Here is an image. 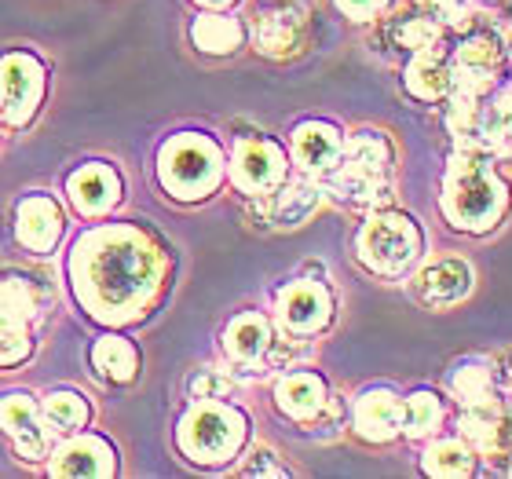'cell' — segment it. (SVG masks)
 Returning <instances> with one entry per match:
<instances>
[{"label":"cell","instance_id":"obj_11","mask_svg":"<svg viewBox=\"0 0 512 479\" xmlns=\"http://www.w3.org/2000/svg\"><path fill=\"white\" fill-rule=\"evenodd\" d=\"M461 439L483 458H512V414L498 399L480 406H465Z\"/></svg>","mask_w":512,"mask_h":479},{"label":"cell","instance_id":"obj_26","mask_svg":"<svg viewBox=\"0 0 512 479\" xmlns=\"http://www.w3.org/2000/svg\"><path fill=\"white\" fill-rule=\"evenodd\" d=\"M92 362H96L99 377H107V381H114V384H125L136 377L139 355L125 337H103V341L92 348Z\"/></svg>","mask_w":512,"mask_h":479},{"label":"cell","instance_id":"obj_33","mask_svg":"<svg viewBox=\"0 0 512 479\" xmlns=\"http://www.w3.org/2000/svg\"><path fill=\"white\" fill-rule=\"evenodd\" d=\"M417 8L432 15L439 26H469L472 19V4L469 0H417Z\"/></svg>","mask_w":512,"mask_h":479},{"label":"cell","instance_id":"obj_35","mask_svg":"<svg viewBox=\"0 0 512 479\" xmlns=\"http://www.w3.org/2000/svg\"><path fill=\"white\" fill-rule=\"evenodd\" d=\"M242 476H286V469L275 461V454L267 447H256L249 454V461L242 465Z\"/></svg>","mask_w":512,"mask_h":479},{"label":"cell","instance_id":"obj_34","mask_svg":"<svg viewBox=\"0 0 512 479\" xmlns=\"http://www.w3.org/2000/svg\"><path fill=\"white\" fill-rule=\"evenodd\" d=\"M191 395L194 399H224V395H231V377L227 373H220V370H213V366H205V370H198L191 377Z\"/></svg>","mask_w":512,"mask_h":479},{"label":"cell","instance_id":"obj_25","mask_svg":"<svg viewBox=\"0 0 512 479\" xmlns=\"http://www.w3.org/2000/svg\"><path fill=\"white\" fill-rule=\"evenodd\" d=\"M425 472L428 476H472L476 472V450L465 439H439L425 450Z\"/></svg>","mask_w":512,"mask_h":479},{"label":"cell","instance_id":"obj_37","mask_svg":"<svg viewBox=\"0 0 512 479\" xmlns=\"http://www.w3.org/2000/svg\"><path fill=\"white\" fill-rule=\"evenodd\" d=\"M198 4H205V8H227L231 0H198Z\"/></svg>","mask_w":512,"mask_h":479},{"label":"cell","instance_id":"obj_38","mask_svg":"<svg viewBox=\"0 0 512 479\" xmlns=\"http://www.w3.org/2000/svg\"><path fill=\"white\" fill-rule=\"evenodd\" d=\"M505 55H509V63H512V30H509V52H505Z\"/></svg>","mask_w":512,"mask_h":479},{"label":"cell","instance_id":"obj_29","mask_svg":"<svg viewBox=\"0 0 512 479\" xmlns=\"http://www.w3.org/2000/svg\"><path fill=\"white\" fill-rule=\"evenodd\" d=\"M443 425V399L436 392H414L403 403V436L428 439Z\"/></svg>","mask_w":512,"mask_h":479},{"label":"cell","instance_id":"obj_3","mask_svg":"<svg viewBox=\"0 0 512 479\" xmlns=\"http://www.w3.org/2000/svg\"><path fill=\"white\" fill-rule=\"evenodd\" d=\"M330 191L366 209H381L392 198V147L381 132H355L344 143L341 165L330 172Z\"/></svg>","mask_w":512,"mask_h":479},{"label":"cell","instance_id":"obj_16","mask_svg":"<svg viewBox=\"0 0 512 479\" xmlns=\"http://www.w3.org/2000/svg\"><path fill=\"white\" fill-rule=\"evenodd\" d=\"M0 428L11 436L22 461H41L48 454V436L41 428V410L30 395H8L0 403Z\"/></svg>","mask_w":512,"mask_h":479},{"label":"cell","instance_id":"obj_2","mask_svg":"<svg viewBox=\"0 0 512 479\" xmlns=\"http://www.w3.org/2000/svg\"><path fill=\"white\" fill-rule=\"evenodd\" d=\"M509 209V183L483 147H454L443 172V216L458 231H491Z\"/></svg>","mask_w":512,"mask_h":479},{"label":"cell","instance_id":"obj_12","mask_svg":"<svg viewBox=\"0 0 512 479\" xmlns=\"http://www.w3.org/2000/svg\"><path fill=\"white\" fill-rule=\"evenodd\" d=\"M333 315V300L326 293V286L319 282H289L282 293H278V322L286 326L289 333H319Z\"/></svg>","mask_w":512,"mask_h":479},{"label":"cell","instance_id":"obj_7","mask_svg":"<svg viewBox=\"0 0 512 479\" xmlns=\"http://www.w3.org/2000/svg\"><path fill=\"white\" fill-rule=\"evenodd\" d=\"M44 96V70L33 55H8L0 63V118L26 125Z\"/></svg>","mask_w":512,"mask_h":479},{"label":"cell","instance_id":"obj_22","mask_svg":"<svg viewBox=\"0 0 512 479\" xmlns=\"http://www.w3.org/2000/svg\"><path fill=\"white\" fill-rule=\"evenodd\" d=\"M275 399H278V410L286 417H293V421H315L322 414V406L330 403L326 381H322L319 373H308V370L282 377Z\"/></svg>","mask_w":512,"mask_h":479},{"label":"cell","instance_id":"obj_8","mask_svg":"<svg viewBox=\"0 0 512 479\" xmlns=\"http://www.w3.org/2000/svg\"><path fill=\"white\" fill-rule=\"evenodd\" d=\"M308 44V11L293 0L267 4L256 15V48L271 59H289Z\"/></svg>","mask_w":512,"mask_h":479},{"label":"cell","instance_id":"obj_18","mask_svg":"<svg viewBox=\"0 0 512 479\" xmlns=\"http://www.w3.org/2000/svg\"><path fill=\"white\" fill-rule=\"evenodd\" d=\"M319 187L315 183H289V187H275L271 194H260L256 209L264 213L271 227H300L315 209H319Z\"/></svg>","mask_w":512,"mask_h":479},{"label":"cell","instance_id":"obj_20","mask_svg":"<svg viewBox=\"0 0 512 479\" xmlns=\"http://www.w3.org/2000/svg\"><path fill=\"white\" fill-rule=\"evenodd\" d=\"M15 227H19V242L30 245L33 253H52V245L63 235V213L52 198H26L19 205V216H15Z\"/></svg>","mask_w":512,"mask_h":479},{"label":"cell","instance_id":"obj_15","mask_svg":"<svg viewBox=\"0 0 512 479\" xmlns=\"http://www.w3.org/2000/svg\"><path fill=\"white\" fill-rule=\"evenodd\" d=\"M341 154H344L341 132L333 125H326V121H304L293 132V158L311 176H330L341 165Z\"/></svg>","mask_w":512,"mask_h":479},{"label":"cell","instance_id":"obj_1","mask_svg":"<svg viewBox=\"0 0 512 479\" xmlns=\"http://www.w3.org/2000/svg\"><path fill=\"white\" fill-rule=\"evenodd\" d=\"M74 275L81 300L96 315H136L158 289V249L136 231H99L77 245Z\"/></svg>","mask_w":512,"mask_h":479},{"label":"cell","instance_id":"obj_24","mask_svg":"<svg viewBox=\"0 0 512 479\" xmlns=\"http://www.w3.org/2000/svg\"><path fill=\"white\" fill-rule=\"evenodd\" d=\"M450 392L461 406H480L491 403L498 395V373L487 359H465L450 373Z\"/></svg>","mask_w":512,"mask_h":479},{"label":"cell","instance_id":"obj_36","mask_svg":"<svg viewBox=\"0 0 512 479\" xmlns=\"http://www.w3.org/2000/svg\"><path fill=\"white\" fill-rule=\"evenodd\" d=\"M337 8L348 15V19H374V15H381L384 8H388V0H337Z\"/></svg>","mask_w":512,"mask_h":479},{"label":"cell","instance_id":"obj_5","mask_svg":"<svg viewBox=\"0 0 512 479\" xmlns=\"http://www.w3.org/2000/svg\"><path fill=\"white\" fill-rule=\"evenodd\" d=\"M359 260H363L374 275L395 278L410 271L421 260L425 249V235L417 231V224L403 213H374L363 224L359 238H355Z\"/></svg>","mask_w":512,"mask_h":479},{"label":"cell","instance_id":"obj_17","mask_svg":"<svg viewBox=\"0 0 512 479\" xmlns=\"http://www.w3.org/2000/svg\"><path fill=\"white\" fill-rule=\"evenodd\" d=\"M355 432L366 443H392L403 432V399L395 392H388V388L366 392L355 403Z\"/></svg>","mask_w":512,"mask_h":479},{"label":"cell","instance_id":"obj_13","mask_svg":"<svg viewBox=\"0 0 512 479\" xmlns=\"http://www.w3.org/2000/svg\"><path fill=\"white\" fill-rule=\"evenodd\" d=\"M472 289V267L458 256H447V260H436L428 264L421 275L414 278V297L432 311L454 308L469 297Z\"/></svg>","mask_w":512,"mask_h":479},{"label":"cell","instance_id":"obj_31","mask_svg":"<svg viewBox=\"0 0 512 479\" xmlns=\"http://www.w3.org/2000/svg\"><path fill=\"white\" fill-rule=\"evenodd\" d=\"M30 355V333L26 322L0 315V366H15Z\"/></svg>","mask_w":512,"mask_h":479},{"label":"cell","instance_id":"obj_30","mask_svg":"<svg viewBox=\"0 0 512 479\" xmlns=\"http://www.w3.org/2000/svg\"><path fill=\"white\" fill-rule=\"evenodd\" d=\"M41 417L52 432L70 436V432H77V428L88 421V403L77 392H52L48 399H44Z\"/></svg>","mask_w":512,"mask_h":479},{"label":"cell","instance_id":"obj_4","mask_svg":"<svg viewBox=\"0 0 512 479\" xmlns=\"http://www.w3.org/2000/svg\"><path fill=\"white\" fill-rule=\"evenodd\" d=\"M246 443V417L235 406L198 399L180 421V450L198 465H224Z\"/></svg>","mask_w":512,"mask_h":479},{"label":"cell","instance_id":"obj_23","mask_svg":"<svg viewBox=\"0 0 512 479\" xmlns=\"http://www.w3.org/2000/svg\"><path fill=\"white\" fill-rule=\"evenodd\" d=\"M271 341H275L271 337V322L264 315H256V311L238 315L224 333V348L238 366H260L264 355L271 352Z\"/></svg>","mask_w":512,"mask_h":479},{"label":"cell","instance_id":"obj_10","mask_svg":"<svg viewBox=\"0 0 512 479\" xmlns=\"http://www.w3.org/2000/svg\"><path fill=\"white\" fill-rule=\"evenodd\" d=\"M231 176H235L238 191L260 198V194H271L275 187H282V180H286V158L267 139H242L235 150Z\"/></svg>","mask_w":512,"mask_h":479},{"label":"cell","instance_id":"obj_21","mask_svg":"<svg viewBox=\"0 0 512 479\" xmlns=\"http://www.w3.org/2000/svg\"><path fill=\"white\" fill-rule=\"evenodd\" d=\"M52 472L55 476H114V450L99 436H77L59 447Z\"/></svg>","mask_w":512,"mask_h":479},{"label":"cell","instance_id":"obj_28","mask_svg":"<svg viewBox=\"0 0 512 479\" xmlns=\"http://www.w3.org/2000/svg\"><path fill=\"white\" fill-rule=\"evenodd\" d=\"M388 41L395 48H406V52H421V48H432V44H443V26H439L432 15H399L388 26Z\"/></svg>","mask_w":512,"mask_h":479},{"label":"cell","instance_id":"obj_19","mask_svg":"<svg viewBox=\"0 0 512 479\" xmlns=\"http://www.w3.org/2000/svg\"><path fill=\"white\" fill-rule=\"evenodd\" d=\"M66 191H70V202L77 205V213L99 216L121 198V180L107 165H85V169H77L70 176Z\"/></svg>","mask_w":512,"mask_h":479},{"label":"cell","instance_id":"obj_14","mask_svg":"<svg viewBox=\"0 0 512 479\" xmlns=\"http://www.w3.org/2000/svg\"><path fill=\"white\" fill-rule=\"evenodd\" d=\"M406 92L421 103H439L454 92V63H450V52L443 44H432V48H421V52L410 55L406 63Z\"/></svg>","mask_w":512,"mask_h":479},{"label":"cell","instance_id":"obj_27","mask_svg":"<svg viewBox=\"0 0 512 479\" xmlns=\"http://www.w3.org/2000/svg\"><path fill=\"white\" fill-rule=\"evenodd\" d=\"M191 41L209 55H227L242 44V26L231 15H202L191 26Z\"/></svg>","mask_w":512,"mask_h":479},{"label":"cell","instance_id":"obj_32","mask_svg":"<svg viewBox=\"0 0 512 479\" xmlns=\"http://www.w3.org/2000/svg\"><path fill=\"white\" fill-rule=\"evenodd\" d=\"M0 315L19 319V322L33 319V293L22 278H4V282H0Z\"/></svg>","mask_w":512,"mask_h":479},{"label":"cell","instance_id":"obj_9","mask_svg":"<svg viewBox=\"0 0 512 479\" xmlns=\"http://www.w3.org/2000/svg\"><path fill=\"white\" fill-rule=\"evenodd\" d=\"M502 44L494 41L491 33H469L461 37V44L454 48L450 63H454V88H465V92H491L498 85V70H502Z\"/></svg>","mask_w":512,"mask_h":479},{"label":"cell","instance_id":"obj_6","mask_svg":"<svg viewBox=\"0 0 512 479\" xmlns=\"http://www.w3.org/2000/svg\"><path fill=\"white\" fill-rule=\"evenodd\" d=\"M220 172H224L220 150L205 136H176L161 147V158H158L161 187L169 194H176V198H187V202L205 198L220 183Z\"/></svg>","mask_w":512,"mask_h":479}]
</instances>
